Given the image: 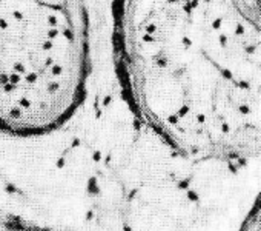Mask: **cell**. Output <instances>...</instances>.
I'll list each match as a JSON object with an SVG mask.
<instances>
[{
    "label": "cell",
    "mask_w": 261,
    "mask_h": 231,
    "mask_svg": "<svg viewBox=\"0 0 261 231\" xmlns=\"http://www.w3.org/2000/svg\"><path fill=\"white\" fill-rule=\"evenodd\" d=\"M115 49L141 120L184 157L260 151V0H115Z\"/></svg>",
    "instance_id": "1"
},
{
    "label": "cell",
    "mask_w": 261,
    "mask_h": 231,
    "mask_svg": "<svg viewBox=\"0 0 261 231\" xmlns=\"http://www.w3.org/2000/svg\"><path fill=\"white\" fill-rule=\"evenodd\" d=\"M80 202L89 231H186L191 196L169 171L94 170Z\"/></svg>",
    "instance_id": "2"
},
{
    "label": "cell",
    "mask_w": 261,
    "mask_h": 231,
    "mask_svg": "<svg viewBox=\"0 0 261 231\" xmlns=\"http://www.w3.org/2000/svg\"><path fill=\"white\" fill-rule=\"evenodd\" d=\"M0 231H57L51 227L42 225L23 217L17 213L0 208Z\"/></svg>",
    "instance_id": "3"
}]
</instances>
